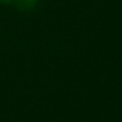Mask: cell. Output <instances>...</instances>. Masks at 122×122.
Segmentation results:
<instances>
[{
	"mask_svg": "<svg viewBox=\"0 0 122 122\" xmlns=\"http://www.w3.org/2000/svg\"><path fill=\"white\" fill-rule=\"evenodd\" d=\"M0 1L1 3L11 4L12 7H15L16 9H19L21 12L33 11L38 3V0H0Z\"/></svg>",
	"mask_w": 122,
	"mask_h": 122,
	"instance_id": "obj_1",
	"label": "cell"
}]
</instances>
